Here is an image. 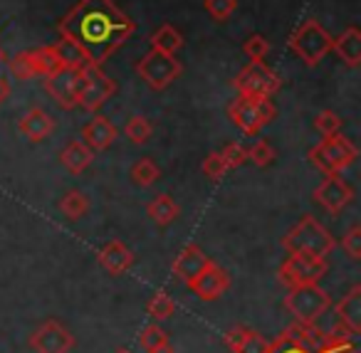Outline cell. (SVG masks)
Returning <instances> with one entry per match:
<instances>
[{"label":"cell","instance_id":"f35d334b","mask_svg":"<svg viewBox=\"0 0 361 353\" xmlns=\"http://www.w3.org/2000/svg\"><path fill=\"white\" fill-rule=\"evenodd\" d=\"M206 11L211 13V18L226 23L238 11V0H206Z\"/></svg>","mask_w":361,"mask_h":353},{"label":"cell","instance_id":"2e32d148","mask_svg":"<svg viewBox=\"0 0 361 353\" xmlns=\"http://www.w3.org/2000/svg\"><path fill=\"white\" fill-rule=\"evenodd\" d=\"M226 346L233 353H272V341L262 338L255 328L247 326H235L223 336Z\"/></svg>","mask_w":361,"mask_h":353},{"label":"cell","instance_id":"b9f144b4","mask_svg":"<svg viewBox=\"0 0 361 353\" xmlns=\"http://www.w3.org/2000/svg\"><path fill=\"white\" fill-rule=\"evenodd\" d=\"M146 353H176V351H173V346H171V341H166V343H161V346L149 348Z\"/></svg>","mask_w":361,"mask_h":353},{"label":"cell","instance_id":"ba28073f","mask_svg":"<svg viewBox=\"0 0 361 353\" xmlns=\"http://www.w3.org/2000/svg\"><path fill=\"white\" fill-rule=\"evenodd\" d=\"M114 94H116V82L106 72H102V67L85 62V67H82L80 94H77V106L97 114Z\"/></svg>","mask_w":361,"mask_h":353},{"label":"cell","instance_id":"5b68a950","mask_svg":"<svg viewBox=\"0 0 361 353\" xmlns=\"http://www.w3.org/2000/svg\"><path fill=\"white\" fill-rule=\"evenodd\" d=\"M285 309L295 316V321L319 323V318L331 309V297L319 284H300L287 289Z\"/></svg>","mask_w":361,"mask_h":353},{"label":"cell","instance_id":"7a4b0ae2","mask_svg":"<svg viewBox=\"0 0 361 353\" xmlns=\"http://www.w3.org/2000/svg\"><path fill=\"white\" fill-rule=\"evenodd\" d=\"M282 247L287 252H310L317 257H326L336 247V240L331 233L314 218V215H302L297 225L282 237Z\"/></svg>","mask_w":361,"mask_h":353},{"label":"cell","instance_id":"8fae6325","mask_svg":"<svg viewBox=\"0 0 361 353\" xmlns=\"http://www.w3.org/2000/svg\"><path fill=\"white\" fill-rule=\"evenodd\" d=\"M238 94L243 97H267L277 94L282 87V80L277 77L275 70L265 65V62H250L247 67H243L233 80Z\"/></svg>","mask_w":361,"mask_h":353},{"label":"cell","instance_id":"e0dca14e","mask_svg":"<svg viewBox=\"0 0 361 353\" xmlns=\"http://www.w3.org/2000/svg\"><path fill=\"white\" fill-rule=\"evenodd\" d=\"M208 262H211V257H208L198 244H186V247L178 252V257L173 259V264H171V272H173V277L178 279V282L188 284Z\"/></svg>","mask_w":361,"mask_h":353},{"label":"cell","instance_id":"9c48e42d","mask_svg":"<svg viewBox=\"0 0 361 353\" xmlns=\"http://www.w3.org/2000/svg\"><path fill=\"white\" fill-rule=\"evenodd\" d=\"M326 269H329V264H326L324 257H317V254L310 252H292L282 262L277 277H280V284L292 289L300 287V284H319Z\"/></svg>","mask_w":361,"mask_h":353},{"label":"cell","instance_id":"8d00e7d4","mask_svg":"<svg viewBox=\"0 0 361 353\" xmlns=\"http://www.w3.org/2000/svg\"><path fill=\"white\" fill-rule=\"evenodd\" d=\"M228 173V166L226 161H223V156L218 154V151H213V154L206 156V161H203V175H206L208 180H221L223 175Z\"/></svg>","mask_w":361,"mask_h":353},{"label":"cell","instance_id":"4fadbf2b","mask_svg":"<svg viewBox=\"0 0 361 353\" xmlns=\"http://www.w3.org/2000/svg\"><path fill=\"white\" fill-rule=\"evenodd\" d=\"M312 198H314V203L322 205L326 213L339 215L341 210L349 208L351 200H354V188L341 178V173L324 175V180L314 188V195H312Z\"/></svg>","mask_w":361,"mask_h":353},{"label":"cell","instance_id":"4dcf8cb0","mask_svg":"<svg viewBox=\"0 0 361 353\" xmlns=\"http://www.w3.org/2000/svg\"><path fill=\"white\" fill-rule=\"evenodd\" d=\"M314 129L322 139H329V136H336L341 134V119L336 111L331 109H322L319 114L314 116Z\"/></svg>","mask_w":361,"mask_h":353},{"label":"cell","instance_id":"277c9868","mask_svg":"<svg viewBox=\"0 0 361 353\" xmlns=\"http://www.w3.org/2000/svg\"><path fill=\"white\" fill-rule=\"evenodd\" d=\"M228 116L245 136H257L272 119H275V104L267 97H243L238 94L228 106Z\"/></svg>","mask_w":361,"mask_h":353},{"label":"cell","instance_id":"6da1fadb","mask_svg":"<svg viewBox=\"0 0 361 353\" xmlns=\"http://www.w3.org/2000/svg\"><path fill=\"white\" fill-rule=\"evenodd\" d=\"M57 32L82 60L102 67L134 35L136 23L114 6V0H77V6L57 23Z\"/></svg>","mask_w":361,"mask_h":353},{"label":"cell","instance_id":"60d3db41","mask_svg":"<svg viewBox=\"0 0 361 353\" xmlns=\"http://www.w3.org/2000/svg\"><path fill=\"white\" fill-rule=\"evenodd\" d=\"M8 97H11V82H8L6 77L0 75V106L6 104Z\"/></svg>","mask_w":361,"mask_h":353},{"label":"cell","instance_id":"836d02e7","mask_svg":"<svg viewBox=\"0 0 361 353\" xmlns=\"http://www.w3.org/2000/svg\"><path fill=\"white\" fill-rule=\"evenodd\" d=\"M218 154L223 156L228 171H231V168H240V166L247 161V149L243 144H238V141H231V144H226V146H223V151H218Z\"/></svg>","mask_w":361,"mask_h":353},{"label":"cell","instance_id":"ac0fdd59","mask_svg":"<svg viewBox=\"0 0 361 353\" xmlns=\"http://www.w3.org/2000/svg\"><path fill=\"white\" fill-rule=\"evenodd\" d=\"M97 259H99L104 272H109L111 277H119V274L131 269V264H134V252H131L124 242H119V240H109V242L99 249Z\"/></svg>","mask_w":361,"mask_h":353},{"label":"cell","instance_id":"484cf974","mask_svg":"<svg viewBox=\"0 0 361 353\" xmlns=\"http://www.w3.org/2000/svg\"><path fill=\"white\" fill-rule=\"evenodd\" d=\"M57 208H60V213L65 215L67 220H82L87 213H90V198H87L82 190L72 188L62 195L60 203H57Z\"/></svg>","mask_w":361,"mask_h":353},{"label":"cell","instance_id":"d6986e66","mask_svg":"<svg viewBox=\"0 0 361 353\" xmlns=\"http://www.w3.org/2000/svg\"><path fill=\"white\" fill-rule=\"evenodd\" d=\"M82 139L92 151H106L116 141V126L106 116L94 114L85 126H82Z\"/></svg>","mask_w":361,"mask_h":353},{"label":"cell","instance_id":"7c38bea8","mask_svg":"<svg viewBox=\"0 0 361 353\" xmlns=\"http://www.w3.org/2000/svg\"><path fill=\"white\" fill-rule=\"evenodd\" d=\"M77 338L65 323H60L57 318H47L42 321L35 331L27 338V346L35 353H70L75 348Z\"/></svg>","mask_w":361,"mask_h":353},{"label":"cell","instance_id":"4316f807","mask_svg":"<svg viewBox=\"0 0 361 353\" xmlns=\"http://www.w3.org/2000/svg\"><path fill=\"white\" fill-rule=\"evenodd\" d=\"M129 178H131V183L139 185V188H151V185L161 178V168L154 159L144 156V159L134 161V166L129 168Z\"/></svg>","mask_w":361,"mask_h":353},{"label":"cell","instance_id":"f1b7e54d","mask_svg":"<svg viewBox=\"0 0 361 353\" xmlns=\"http://www.w3.org/2000/svg\"><path fill=\"white\" fill-rule=\"evenodd\" d=\"M124 134H126V139H129L131 144L141 146V144H146L151 136H154V124H151L146 116H131V119L126 121V126H124Z\"/></svg>","mask_w":361,"mask_h":353},{"label":"cell","instance_id":"74e56055","mask_svg":"<svg viewBox=\"0 0 361 353\" xmlns=\"http://www.w3.org/2000/svg\"><path fill=\"white\" fill-rule=\"evenodd\" d=\"M341 247H344V252L349 254L354 262H359L361 259V225H351V228L346 230V235L341 237Z\"/></svg>","mask_w":361,"mask_h":353},{"label":"cell","instance_id":"ab89813d","mask_svg":"<svg viewBox=\"0 0 361 353\" xmlns=\"http://www.w3.org/2000/svg\"><path fill=\"white\" fill-rule=\"evenodd\" d=\"M272 353H307V351L300 346H295V343H290L287 338L277 336L275 341H272Z\"/></svg>","mask_w":361,"mask_h":353},{"label":"cell","instance_id":"d6a6232c","mask_svg":"<svg viewBox=\"0 0 361 353\" xmlns=\"http://www.w3.org/2000/svg\"><path fill=\"white\" fill-rule=\"evenodd\" d=\"M8 67H11L13 77L16 80H35V70H32V62H30V55H27V50L18 52L13 60H8Z\"/></svg>","mask_w":361,"mask_h":353},{"label":"cell","instance_id":"3957f363","mask_svg":"<svg viewBox=\"0 0 361 353\" xmlns=\"http://www.w3.org/2000/svg\"><path fill=\"white\" fill-rule=\"evenodd\" d=\"M307 159H310V163L322 175H336V173H344L356 161V146L346 136L336 134L329 136V139H322L317 146H312Z\"/></svg>","mask_w":361,"mask_h":353},{"label":"cell","instance_id":"7402d4cb","mask_svg":"<svg viewBox=\"0 0 361 353\" xmlns=\"http://www.w3.org/2000/svg\"><path fill=\"white\" fill-rule=\"evenodd\" d=\"M336 318H339V326H344L346 331H351L354 336L361 333V287L359 284H354V287L341 297V302L336 304Z\"/></svg>","mask_w":361,"mask_h":353},{"label":"cell","instance_id":"ee69618b","mask_svg":"<svg viewBox=\"0 0 361 353\" xmlns=\"http://www.w3.org/2000/svg\"><path fill=\"white\" fill-rule=\"evenodd\" d=\"M3 60H6V52H3V47H0V65H3Z\"/></svg>","mask_w":361,"mask_h":353},{"label":"cell","instance_id":"d590c367","mask_svg":"<svg viewBox=\"0 0 361 353\" xmlns=\"http://www.w3.org/2000/svg\"><path fill=\"white\" fill-rule=\"evenodd\" d=\"M166 341H169V333L161 326H156V323H149V326H144L139 331V346L144 348V351H149V348H154V346H161V343H166Z\"/></svg>","mask_w":361,"mask_h":353},{"label":"cell","instance_id":"603a6c76","mask_svg":"<svg viewBox=\"0 0 361 353\" xmlns=\"http://www.w3.org/2000/svg\"><path fill=\"white\" fill-rule=\"evenodd\" d=\"M331 50L339 55V60L346 67H359L361 65V30L359 27H346L339 37L331 40Z\"/></svg>","mask_w":361,"mask_h":353},{"label":"cell","instance_id":"d4e9b609","mask_svg":"<svg viewBox=\"0 0 361 353\" xmlns=\"http://www.w3.org/2000/svg\"><path fill=\"white\" fill-rule=\"evenodd\" d=\"M146 213H149V218L154 220L159 228H166V225H171L178 218V203H176L169 193H161L146 205Z\"/></svg>","mask_w":361,"mask_h":353},{"label":"cell","instance_id":"1f68e13d","mask_svg":"<svg viewBox=\"0 0 361 353\" xmlns=\"http://www.w3.org/2000/svg\"><path fill=\"white\" fill-rule=\"evenodd\" d=\"M247 161H252L257 168H265V166H270L272 161H275V149H272L270 141L257 139L255 144L247 149Z\"/></svg>","mask_w":361,"mask_h":353},{"label":"cell","instance_id":"5bb4252c","mask_svg":"<svg viewBox=\"0 0 361 353\" xmlns=\"http://www.w3.org/2000/svg\"><path fill=\"white\" fill-rule=\"evenodd\" d=\"M186 287L191 289L198 299H203V302H216L218 297H223V294L231 289V274H228L221 264H216L211 259Z\"/></svg>","mask_w":361,"mask_h":353},{"label":"cell","instance_id":"83f0119b","mask_svg":"<svg viewBox=\"0 0 361 353\" xmlns=\"http://www.w3.org/2000/svg\"><path fill=\"white\" fill-rule=\"evenodd\" d=\"M151 47L154 50H161V52H169V55H176V52L183 47V35H180L178 30H176L173 25H161L159 30L154 32V35L149 37Z\"/></svg>","mask_w":361,"mask_h":353},{"label":"cell","instance_id":"9a60e30c","mask_svg":"<svg viewBox=\"0 0 361 353\" xmlns=\"http://www.w3.org/2000/svg\"><path fill=\"white\" fill-rule=\"evenodd\" d=\"M18 131H20L27 141H32V144H40V141L52 136V131H55V119H52L45 109H40V106H32V109H27L25 114L18 119Z\"/></svg>","mask_w":361,"mask_h":353},{"label":"cell","instance_id":"8992f818","mask_svg":"<svg viewBox=\"0 0 361 353\" xmlns=\"http://www.w3.org/2000/svg\"><path fill=\"white\" fill-rule=\"evenodd\" d=\"M331 40H334V37H331L314 18H310V20H305L290 35V50L295 52L307 67H317L331 52Z\"/></svg>","mask_w":361,"mask_h":353},{"label":"cell","instance_id":"44dd1931","mask_svg":"<svg viewBox=\"0 0 361 353\" xmlns=\"http://www.w3.org/2000/svg\"><path fill=\"white\" fill-rule=\"evenodd\" d=\"M30 55V62H32V70H35V77H50L55 75L57 70L70 62V57L62 52V45H45V47H32L27 50Z\"/></svg>","mask_w":361,"mask_h":353},{"label":"cell","instance_id":"ffe728a7","mask_svg":"<svg viewBox=\"0 0 361 353\" xmlns=\"http://www.w3.org/2000/svg\"><path fill=\"white\" fill-rule=\"evenodd\" d=\"M280 336L287 338L290 343H295V346L305 348L307 353L322 351L326 341V331H322L317 323H302V321H295L292 326H287Z\"/></svg>","mask_w":361,"mask_h":353},{"label":"cell","instance_id":"30bf717a","mask_svg":"<svg viewBox=\"0 0 361 353\" xmlns=\"http://www.w3.org/2000/svg\"><path fill=\"white\" fill-rule=\"evenodd\" d=\"M87 60H70L62 70H57L55 75L45 77V92L50 94V99H55V104L60 109L70 111L77 106V94H80V82H82V67Z\"/></svg>","mask_w":361,"mask_h":353},{"label":"cell","instance_id":"e575fe53","mask_svg":"<svg viewBox=\"0 0 361 353\" xmlns=\"http://www.w3.org/2000/svg\"><path fill=\"white\" fill-rule=\"evenodd\" d=\"M243 52H245L250 62H262L267 57V52H270V42L262 35H250L245 45H243Z\"/></svg>","mask_w":361,"mask_h":353},{"label":"cell","instance_id":"52a82bcc","mask_svg":"<svg viewBox=\"0 0 361 353\" xmlns=\"http://www.w3.org/2000/svg\"><path fill=\"white\" fill-rule=\"evenodd\" d=\"M136 75L156 92H164L178 80V75L183 72V65L176 60V55H169V52H161L151 47L139 62H136Z\"/></svg>","mask_w":361,"mask_h":353},{"label":"cell","instance_id":"7bdbcfd3","mask_svg":"<svg viewBox=\"0 0 361 353\" xmlns=\"http://www.w3.org/2000/svg\"><path fill=\"white\" fill-rule=\"evenodd\" d=\"M114 353H131V351H129V348H116Z\"/></svg>","mask_w":361,"mask_h":353},{"label":"cell","instance_id":"f546056e","mask_svg":"<svg viewBox=\"0 0 361 353\" xmlns=\"http://www.w3.org/2000/svg\"><path fill=\"white\" fill-rule=\"evenodd\" d=\"M146 311L156 321H166V318H171L176 314V302L166 292H156L149 299V304H146Z\"/></svg>","mask_w":361,"mask_h":353},{"label":"cell","instance_id":"cb8c5ba5","mask_svg":"<svg viewBox=\"0 0 361 353\" xmlns=\"http://www.w3.org/2000/svg\"><path fill=\"white\" fill-rule=\"evenodd\" d=\"M60 161L72 175H80L92 166L94 151H92L85 141H70V144L65 146V151L60 154Z\"/></svg>","mask_w":361,"mask_h":353}]
</instances>
